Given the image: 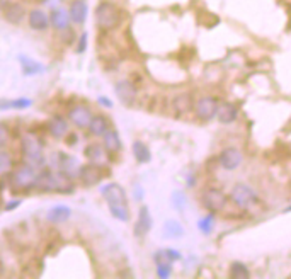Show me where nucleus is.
<instances>
[{
    "label": "nucleus",
    "instance_id": "a211bd4d",
    "mask_svg": "<svg viewBox=\"0 0 291 279\" xmlns=\"http://www.w3.org/2000/svg\"><path fill=\"white\" fill-rule=\"evenodd\" d=\"M70 19L75 22V24H82V22H85L87 19V5L84 2H73L70 5Z\"/></svg>",
    "mask_w": 291,
    "mask_h": 279
},
{
    "label": "nucleus",
    "instance_id": "20e7f679",
    "mask_svg": "<svg viewBox=\"0 0 291 279\" xmlns=\"http://www.w3.org/2000/svg\"><path fill=\"white\" fill-rule=\"evenodd\" d=\"M36 186H39L41 189H44V191H69L70 189L69 182H67L62 175L50 174V172H46V174L37 177Z\"/></svg>",
    "mask_w": 291,
    "mask_h": 279
},
{
    "label": "nucleus",
    "instance_id": "1a4fd4ad",
    "mask_svg": "<svg viewBox=\"0 0 291 279\" xmlns=\"http://www.w3.org/2000/svg\"><path fill=\"white\" fill-rule=\"evenodd\" d=\"M69 118L75 126L85 128V126H89L90 119H92V114H90V111L85 107V105H75V107L70 109Z\"/></svg>",
    "mask_w": 291,
    "mask_h": 279
},
{
    "label": "nucleus",
    "instance_id": "39448f33",
    "mask_svg": "<svg viewBox=\"0 0 291 279\" xmlns=\"http://www.w3.org/2000/svg\"><path fill=\"white\" fill-rule=\"evenodd\" d=\"M22 152L24 157L31 165H41L43 164V152H41V145L35 138H26L22 141Z\"/></svg>",
    "mask_w": 291,
    "mask_h": 279
},
{
    "label": "nucleus",
    "instance_id": "f03ea898",
    "mask_svg": "<svg viewBox=\"0 0 291 279\" xmlns=\"http://www.w3.org/2000/svg\"><path fill=\"white\" fill-rule=\"evenodd\" d=\"M96 21L103 31H111L119 24V10L111 2L99 3V7L96 9Z\"/></svg>",
    "mask_w": 291,
    "mask_h": 279
},
{
    "label": "nucleus",
    "instance_id": "bb28decb",
    "mask_svg": "<svg viewBox=\"0 0 291 279\" xmlns=\"http://www.w3.org/2000/svg\"><path fill=\"white\" fill-rule=\"evenodd\" d=\"M62 169L69 177H73L75 174L80 172V167H78L77 160L72 157H62Z\"/></svg>",
    "mask_w": 291,
    "mask_h": 279
},
{
    "label": "nucleus",
    "instance_id": "cd10ccee",
    "mask_svg": "<svg viewBox=\"0 0 291 279\" xmlns=\"http://www.w3.org/2000/svg\"><path fill=\"white\" fill-rule=\"evenodd\" d=\"M192 105V101H191V96L189 94H182V96L176 97V101H174V107H176L177 112H187L189 109H191Z\"/></svg>",
    "mask_w": 291,
    "mask_h": 279
},
{
    "label": "nucleus",
    "instance_id": "9b49d317",
    "mask_svg": "<svg viewBox=\"0 0 291 279\" xmlns=\"http://www.w3.org/2000/svg\"><path fill=\"white\" fill-rule=\"evenodd\" d=\"M78 175H80V179L84 180L85 184H89V186L101 182V179H103L101 167H99V165H96V164H90V165H84V167H80Z\"/></svg>",
    "mask_w": 291,
    "mask_h": 279
},
{
    "label": "nucleus",
    "instance_id": "7ed1b4c3",
    "mask_svg": "<svg viewBox=\"0 0 291 279\" xmlns=\"http://www.w3.org/2000/svg\"><path fill=\"white\" fill-rule=\"evenodd\" d=\"M36 180H37V174L31 165H22V167H19L12 174L14 187L21 191L31 189L33 186H36Z\"/></svg>",
    "mask_w": 291,
    "mask_h": 279
},
{
    "label": "nucleus",
    "instance_id": "423d86ee",
    "mask_svg": "<svg viewBox=\"0 0 291 279\" xmlns=\"http://www.w3.org/2000/svg\"><path fill=\"white\" fill-rule=\"evenodd\" d=\"M203 203L208 209L211 211H220L225 208L226 205V198L221 191L218 189H208L205 194H203Z\"/></svg>",
    "mask_w": 291,
    "mask_h": 279
},
{
    "label": "nucleus",
    "instance_id": "b1692460",
    "mask_svg": "<svg viewBox=\"0 0 291 279\" xmlns=\"http://www.w3.org/2000/svg\"><path fill=\"white\" fill-rule=\"evenodd\" d=\"M164 235L167 239H179V237L184 235V228L181 227L179 221L169 220L167 223L164 225Z\"/></svg>",
    "mask_w": 291,
    "mask_h": 279
},
{
    "label": "nucleus",
    "instance_id": "7c9ffc66",
    "mask_svg": "<svg viewBox=\"0 0 291 279\" xmlns=\"http://www.w3.org/2000/svg\"><path fill=\"white\" fill-rule=\"evenodd\" d=\"M10 167H12L10 155L7 152H0V174H5Z\"/></svg>",
    "mask_w": 291,
    "mask_h": 279
},
{
    "label": "nucleus",
    "instance_id": "4be33fe9",
    "mask_svg": "<svg viewBox=\"0 0 291 279\" xmlns=\"http://www.w3.org/2000/svg\"><path fill=\"white\" fill-rule=\"evenodd\" d=\"M3 16H5V19L9 22L17 24V22H21L22 19H24V9H22V5H19V3H10L5 9V12H3Z\"/></svg>",
    "mask_w": 291,
    "mask_h": 279
},
{
    "label": "nucleus",
    "instance_id": "aec40b11",
    "mask_svg": "<svg viewBox=\"0 0 291 279\" xmlns=\"http://www.w3.org/2000/svg\"><path fill=\"white\" fill-rule=\"evenodd\" d=\"M85 155L90 162H92V164H96V165H101V164H104L106 162V152L103 150V146H99V145L87 146Z\"/></svg>",
    "mask_w": 291,
    "mask_h": 279
},
{
    "label": "nucleus",
    "instance_id": "dca6fc26",
    "mask_svg": "<svg viewBox=\"0 0 291 279\" xmlns=\"http://www.w3.org/2000/svg\"><path fill=\"white\" fill-rule=\"evenodd\" d=\"M217 114H218V119H220L221 123H232V121H235L237 119L239 111H237V107L233 104L225 103L217 109Z\"/></svg>",
    "mask_w": 291,
    "mask_h": 279
},
{
    "label": "nucleus",
    "instance_id": "0eeeda50",
    "mask_svg": "<svg viewBox=\"0 0 291 279\" xmlns=\"http://www.w3.org/2000/svg\"><path fill=\"white\" fill-rule=\"evenodd\" d=\"M232 199H233V203H235V205L247 206V205H251V203L255 199V192L252 191L251 187L245 186V184H239V186L233 187Z\"/></svg>",
    "mask_w": 291,
    "mask_h": 279
},
{
    "label": "nucleus",
    "instance_id": "f257e3e1",
    "mask_svg": "<svg viewBox=\"0 0 291 279\" xmlns=\"http://www.w3.org/2000/svg\"><path fill=\"white\" fill-rule=\"evenodd\" d=\"M103 194L109 205L111 214L119 221H128L130 220V208H128L126 201V192L119 184H108L103 189Z\"/></svg>",
    "mask_w": 291,
    "mask_h": 279
},
{
    "label": "nucleus",
    "instance_id": "72a5a7b5",
    "mask_svg": "<svg viewBox=\"0 0 291 279\" xmlns=\"http://www.w3.org/2000/svg\"><path fill=\"white\" fill-rule=\"evenodd\" d=\"M157 274H158V278H169V274H171V264L169 262H158Z\"/></svg>",
    "mask_w": 291,
    "mask_h": 279
},
{
    "label": "nucleus",
    "instance_id": "473e14b6",
    "mask_svg": "<svg viewBox=\"0 0 291 279\" xmlns=\"http://www.w3.org/2000/svg\"><path fill=\"white\" fill-rule=\"evenodd\" d=\"M198 227L201 228V232L210 233L211 230H213V216H206V218H203V220L198 223Z\"/></svg>",
    "mask_w": 291,
    "mask_h": 279
},
{
    "label": "nucleus",
    "instance_id": "6e6552de",
    "mask_svg": "<svg viewBox=\"0 0 291 279\" xmlns=\"http://www.w3.org/2000/svg\"><path fill=\"white\" fill-rule=\"evenodd\" d=\"M150 228H152V216H150L148 208L143 206V208H140L137 223H135V235L142 239V237H145L150 232Z\"/></svg>",
    "mask_w": 291,
    "mask_h": 279
},
{
    "label": "nucleus",
    "instance_id": "a878e982",
    "mask_svg": "<svg viewBox=\"0 0 291 279\" xmlns=\"http://www.w3.org/2000/svg\"><path fill=\"white\" fill-rule=\"evenodd\" d=\"M133 153H135V158H137L138 162H142V164H146V162H150V150L148 146L145 145L143 141H135L133 143Z\"/></svg>",
    "mask_w": 291,
    "mask_h": 279
},
{
    "label": "nucleus",
    "instance_id": "2f4dec72",
    "mask_svg": "<svg viewBox=\"0 0 291 279\" xmlns=\"http://www.w3.org/2000/svg\"><path fill=\"white\" fill-rule=\"evenodd\" d=\"M172 203H174V206H176L177 209L182 211V209H184V206H186V198H184L182 192H174V196H172Z\"/></svg>",
    "mask_w": 291,
    "mask_h": 279
},
{
    "label": "nucleus",
    "instance_id": "9d476101",
    "mask_svg": "<svg viewBox=\"0 0 291 279\" xmlns=\"http://www.w3.org/2000/svg\"><path fill=\"white\" fill-rule=\"evenodd\" d=\"M217 109H218V104H217V99H213V97H203V99H199L198 104H196V112H198V116L203 119L213 118V116L217 114Z\"/></svg>",
    "mask_w": 291,
    "mask_h": 279
},
{
    "label": "nucleus",
    "instance_id": "5701e85b",
    "mask_svg": "<svg viewBox=\"0 0 291 279\" xmlns=\"http://www.w3.org/2000/svg\"><path fill=\"white\" fill-rule=\"evenodd\" d=\"M104 146L109 153H114L121 148V140H119L116 131L108 130V133L104 135Z\"/></svg>",
    "mask_w": 291,
    "mask_h": 279
},
{
    "label": "nucleus",
    "instance_id": "6ab92c4d",
    "mask_svg": "<svg viewBox=\"0 0 291 279\" xmlns=\"http://www.w3.org/2000/svg\"><path fill=\"white\" fill-rule=\"evenodd\" d=\"M19 62H21L22 71H24L26 75H37V73H41V71L44 70V67L41 65V63H37L36 60H33V58L19 56Z\"/></svg>",
    "mask_w": 291,
    "mask_h": 279
},
{
    "label": "nucleus",
    "instance_id": "c9c22d12",
    "mask_svg": "<svg viewBox=\"0 0 291 279\" xmlns=\"http://www.w3.org/2000/svg\"><path fill=\"white\" fill-rule=\"evenodd\" d=\"M101 104H104V105H109V107H111V105H112V103H111V101H108V99H106V97H101Z\"/></svg>",
    "mask_w": 291,
    "mask_h": 279
},
{
    "label": "nucleus",
    "instance_id": "393cba45",
    "mask_svg": "<svg viewBox=\"0 0 291 279\" xmlns=\"http://www.w3.org/2000/svg\"><path fill=\"white\" fill-rule=\"evenodd\" d=\"M51 24L56 29H65L69 26V14L63 9H55L51 12Z\"/></svg>",
    "mask_w": 291,
    "mask_h": 279
},
{
    "label": "nucleus",
    "instance_id": "f3484780",
    "mask_svg": "<svg viewBox=\"0 0 291 279\" xmlns=\"http://www.w3.org/2000/svg\"><path fill=\"white\" fill-rule=\"evenodd\" d=\"M70 218V208L69 206H63V205H58L55 206V208H51L48 211V220L51 221V223H63V221H67Z\"/></svg>",
    "mask_w": 291,
    "mask_h": 279
},
{
    "label": "nucleus",
    "instance_id": "c756f323",
    "mask_svg": "<svg viewBox=\"0 0 291 279\" xmlns=\"http://www.w3.org/2000/svg\"><path fill=\"white\" fill-rule=\"evenodd\" d=\"M230 276H232V278H242V279H245V278H249V269L244 266V264L233 262L232 267H230Z\"/></svg>",
    "mask_w": 291,
    "mask_h": 279
},
{
    "label": "nucleus",
    "instance_id": "2eb2a0df",
    "mask_svg": "<svg viewBox=\"0 0 291 279\" xmlns=\"http://www.w3.org/2000/svg\"><path fill=\"white\" fill-rule=\"evenodd\" d=\"M48 22H50V19H48V16L43 12V10L36 9V10H31V12H29V26H31L33 29H36V31L46 29Z\"/></svg>",
    "mask_w": 291,
    "mask_h": 279
},
{
    "label": "nucleus",
    "instance_id": "ddd939ff",
    "mask_svg": "<svg viewBox=\"0 0 291 279\" xmlns=\"http://www.w3.org/2000/svg\"><path fill=\"white\" fill-rule=\"evenodd\" d=\"M116 94H118V97L123 101V103L131 104L135 101V97H137V87H135L131 82L123 80L116 85Z\"/></svg>",
    "mask_w": 291,
    "mask_h": 279
},
{
    "label": "nucleus",
    "instance_id": "4468645a",
    "mask_svg": "<svg viewBox=\"0 0 291 279\" xmlns=\"http://www.w3.org/2000/svg\"><path fill=\"white\" fill-rule=\"evenodd\" d=\"M89 130L94 137H104L109 130L108 119H106L104 116H92V119H90V123H89Z\"/></svg>",
    "mask_w": 291,
    "mask_h": 279
},
{
    "label": "nucleus",
    "instance_id": "e433bc0d",
    "mask_svg": "<svg viewBox=\"0 0 291 279\" xmlns=\"http://www.w3.org/2000/svg\"><path fill=\"white\" fill-rule=\"evenodd\" d=\"M19 205V201H14V203H9V205H7V211H10L12 208H16V206Z\"/></svg>",
    "mask_w": 291,
    "mask_h": 279
},
{
    "label": "nucleus",
    "instance_id": "f8f14e48",
    "mask_svg": "<svg viewBox=\"0 0 291 279\" xmlns=\"http://www.w3.org/2000/svg\"><path fill=\"white\" fill-rule=\"evenodd\" d=\"M220 162H221V165L226 169V171H235V169L240 165V162H242V155H240L239 150L226 148V150H223V152H221Z\"/></svg>",
    "mask_w": 291,
    "mask_h": 279
},
{
    "label": "nucleus",
    "instance_id": "4c0bfd02",
    "mask_svg": "<svg viewBox=\"0 0 291 279\" xmlns=\"http://www.w3.org/2000/svg\"><path fill=\"white\" fill-rule=\"evenodd\" d=\"M285 211H291V206H288V208H286Z\"/></svg>",
    "mask_w": 291,
    "mask_h": 279
},
{
    "label": "nucleus",
    "instance_id": "f704fd0d",
    "mask_svg": "<svg viewBox=\"0 0 291 279\" xmlns=\"http://www.w3.org/2000/svg\"><path fill=\"white\" fill-rule=\"evenodd\" d=\"M10 138V131L9 128L5 126V124H0V146L7 145V141H9Z\"/></svg>",
    "mask_w": 291,
    "mask_h": 279
},
{
    "label": "nucleus",
    "instance_id": "c85d7f7f",
    "mask_svg": "<svg viewBox=\"0 0 291 279\" xmlns=\"http://www.w3.org/2000/svg\"><path fill=\"white\" fill-rule=\"evenodd\" d=\"M31 105L29 99H14V101H0V109H24Z\"/></svg>",
    "mask_w": 291,
    "mask_h": 279
},
{
    "label": "nucleus",
    "instance_id": "412c9836",
    "mask_svg": "<svg viewBox=\"0 0 291 279\" xmlns=\"http://www.w3.org/2000/svg\"><path fill=\"white\" fill-rule=\"evenodd\" d=\"M67 130H69V126H67V121L62 118V116H55V118L51 119V123H50V133L55 138L65 137Z\"/></svg>",
    "mask_w": 291,
    "mask_h": 279
}]
</instances>
